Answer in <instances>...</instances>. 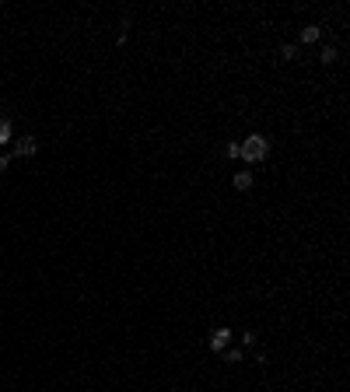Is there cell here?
Returning <instances> with one entry per match:
<instances>
[{
	"instance_id": "1",
	"label": "cell",
	"mask_w": 350,
	"mask_h": 392,
	"mask_svg": "<svg viewBox=\"0 0 350 392\" xmlns=\"http://www.w3.org/2000/svg\"><path fill=\"white\" fill-rule=\"evenodd\" d=\"M266 154H270V140L263 133H249L245 144H238V158H245V161H263Z\"/></svg>"
},
{
	"instance_id": "2",
	"label": "cell",
	"mask_w": 350,
	"mask_h": 392,
	"mask_svg": "<svg viewBox=\"0 0 350 392\" xmlns=\"http://www.w3.org/2000/svg\"><path fill=\"white\" fill-rule=\"evenodd\" d=\"M228 343H231V329H228V326H217L214 333H210V350L224 354V350H228Z\"/></svg>"
},
{
	"instance_id": "3",
	"label": "cell",
	"mask_w": 350,
	"mask_h": 392,
	"mask_svg": "<svg viewBox=\"0 0 350 392\" xmlns=\"http://www.w3.org/2000/svg\"><path fill=\"white\" fill-rule=\"evenodd\" d=\"M35 151H39V144H35V137H21L18 144H14V154H18V158H32Z\"/></svg>"
},
{
	"instance_id": "4",
	"label": "cell",
	"mask_w": 350,
	"mask_h": 392,
	"mask_svg": "<svg viewBox=\"0 0 350 392\" xmlns=\"http://www.w3.org/2000/svg\"><path fill=\"white\" fill-rule=\"evenodd\" d=\"M322 39V25H305L301 28V46H312V42Z\"/></svg>"
},
{
	"instance_id": "5",
	"label": "cell",
	"mask_w": 350,
	"mask_h": 392,
	"mask_svg": "<svg viewBox=\"0 0 350 392\" xmlns=\"http://www.w3.org/2000/svg\"><path fill=\"white\" fill-rule=\"evenodd\" d=\"M235 189H238V193H249V189H252V172H249V168H245V172H235Z\"/></svg>"
},
{
	"instance_id": "6",
	"label": "cell",
	"mask_w": 350,
	"mask_h": 392,
	"mask_svg": "<svg viewBox=\"0 0 350 392\" xmlns=\"http://www.w3.org/2000/svg\"><path fill=\"white\" fill-rule=\"evenodd\" d=\"M277 53H280V60H294V56H298V46H294V42H284Z\"/></svg>"
},
{
	"instance_id": "7",
	"label": "cell",
	"mask_w": 350,
	"mask_h": 392,
	"mask_svg": "<svg viewBox=\"0 0 350 392\" xmlns=\"http://www.w3.org/2000/svg\"><path fill=\"white\" fill-rule=\"evenodd\" d=\"M7 140H11V119L0 116V144H7Z\"/></svg>"
},
{
	"instance_id": "8",
	"label": "cell",
	"mask_w": 350,
	"mask_h": 392,
	"mask_svg": "<svg viewBox=\"0 0 350 392\" xmlns=\"http://www.w3.org/2000/svg\"><path fill=\"white\" fill-rule=\"evenodd\" d=\"M242 357H245V350H238V347H231V350H224V361H228V364H238Z\"/></svg>"
},
{
	"instance_id": "9",
	"label": "cell",
	"mask_w": 350,
	"mask_h": 392,
	"mask_svg": "<svg viewBox=\"0 0 350 392\" xmlns=\"http://www.w3.org/2000/svg\"><path fill=\"white\" fill-rule=\"evenodd\" d=\"M319 60H322L326 67H329V63H336V49H333V46H326V49L319 53Z\"/></svg>"
},
{
	"instance_id": "10",
	"label": "cell",
	"mask_w": 350,
	"mask_h": 392,
	"mask_svg": "<svg viewBox=\"0 0 350 392\" xmlns=\"http://www.w3.org/2000/svg\"><path fill=\"white\" fill-rule=\"evenodd\" d=\"M224 154H228V158H238V144H235V140L228 144V147H224Z\"/></svg>"
},
{
	"instance_id": "11",
	"label": "cell",
	"mask_w": 350,
	"mask_h": 392,
	"mask_svg": "<svg viewBox=\"0 0 350 392\" xmlns=\"http://www.w3.org/2000/svg\"><path fill=\"white\" fill-rule=\"evenodd\" d=\"M7 165H11V154H4V158H0V172H7Z\"/></svg>"
}]
</instances>
